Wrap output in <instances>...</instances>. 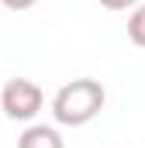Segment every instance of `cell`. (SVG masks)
<instances>
[{"label":"cell","instance_id":"obj_1","mask_svg":"<svg viewBox=\"0 0 145 148\" xmlns=\"http://www.w3.org/2000/svg\"><path fill=\"white\" fill-rule=\"evenodd\" d=\"M107 103V93L97 79L90 76H79L72 83H62L52 97V117L55 124H66V127H83L90 124L97 114L104 110Z\"/></svg>","mask_w":145,"mask_h":148},{"label":"cell","instance_id":"obj_3","mask_svg":"<svg viewBox=\"0 0 145 148\" xmlns=\"http://www.w3.org/2000/svg\"><path fill=\"white\" fill-rule=\"evenodd\" d=\"M17 148H66V141L52 124H28L17 138Z\"/></svg>","mask_w":145,"mask_h":148},{"label":"cell","instance_id":"obj_4","mask_svg":"<svg viewBox=\"0 0 145 148\" xmlns=\"http://www.w3.org/2000/svg\"><path fill=\"white\" fill-rule=\"evenodd\" d=\"M128 38H131V45L145 48V3H138L128 14Z\"/></svg>","mask_w":145,"mask_h":148},{"label":"cell","instance_id":"obj_2","mask_svg":"<svg viewBox=\"0 0 145 148\" xmlns=\"http://www.w3.org/2000/svg\"><path fill=\"white\" fill-rule=\"evenodd\" d=\"M41 103H45V93H41V86H38L35 79H28V76H14L0 90V110L7 114L10 121H35L38 110H41Z\"/></svg>","mask_w":145,"mask_h":148}]
</instances>
